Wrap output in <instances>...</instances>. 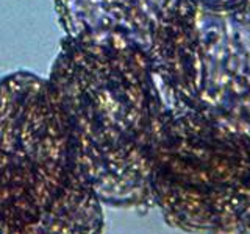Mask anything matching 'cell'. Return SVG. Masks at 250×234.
Masks as SVG:
<instances>
[{"instance_id":"1","label":"cell","mask_w":250,"mask_h":234,"mask_svg":"<svg viewBox=\"0 0 250 234\" xmlns=\"http://www.w3.org/2000/svg\"><path fill=\"white\" fill-rule=\"evenodd\" d=\"M202 3H205L211 8H221V10H229V8H234L241 3H244L246 0H200Z\"/></svg>"},{"instance_id":"2","label":"cell","mask_w":250,"mask_h":234,"mask_svg":"<svg viewBox=\"0 0 250 234\" xmlns=\"http://www.w3.org/2000/svg\"><path fill=\"white\" fill-rule=\"evenodd\" d=\"M0 234H8V233H0Z\"/></svg>"}]
</instances>
